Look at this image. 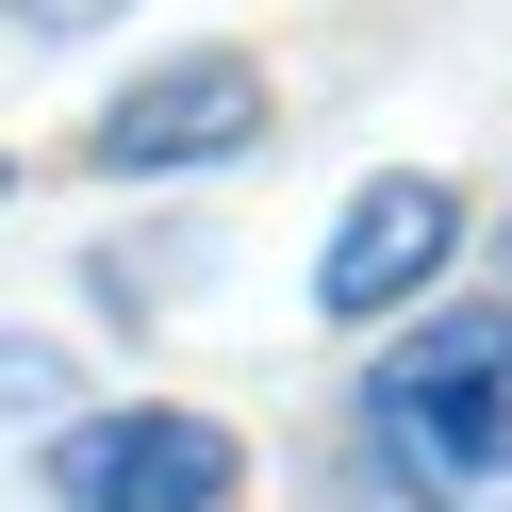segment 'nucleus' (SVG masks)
Masks as SVG:
<instances>
[{"mask_svg": "<svg viewBox=\"0 0 512 512\" xmlns=\"http://www.w3.org/2000/svg\"><path fill=\"white\" fill-rule=\"evenodd\" d=\"M364 430L413 479V512H512V298L413 314L364 364Z\"/></svg>", "mask_w": 512, "mask_h": 512, "instance_id": "nucleus-1", "label": "nucleus"}, {"mask_svg": "<svg viewBox=\"0 0 512 512\" xmlns=\"http://www.w3.org/2000/svg\"><path fill=\"white\" fill-rule=\"evenodd\" d=\"M232 496H248V446L199 397H116L50 430V512H232Z\"/></svg>", "mask_w": 512, "mask_h": 512, "instance_id": "nucleus-2", "label": "nucleus"}, {"mask_svg": "<svg viewBox=\"0 0 512 512\" xmlns=\"http://www.w3.org/2000/svg\"><path fill=\"white\" fill-rule=\"evenodd\" d=\"M446 248H463V182H430V166H380L364 199L331 215V248H314V314L380 331V314H413V298L446 281Z\"/></svg>", "mask_w": 512, "mask_h": 512, "instance_id": "nucleus-3", "label": "nucleus"}, {"mask_svg": "<svg viewBox=\"0 0 512 512\" xmlns=\"http://www.w3.org/2000/svg\"><path fill=\"white\" fill-rule=\"evenodd\" d=\"M248 133H265V67H248V50H182V67H149L83 149H100L116 182H166V166H215V149H248Z\"/></svg>", "mask_w": 512, "mask_h": 512, "instance_id": "nucleus-4", "label": "nucleus"}, {"mask_svg": "<svg viewBox=\"0 0 512 512\" xmlns=\"http://www.w3.org/2000/svg\"><path fill=\"white\" fill-rule=\"evenodd\" d=\"M17 34H100V17H133V0H0Z\"/></svg>", "mask_w": 512, "mask_h": 512, "instance_id": "nucleus-5", "label": "nucleus"}, {"mask_svg": "<svg viewBox=\"0 0 512 512\" xmlns=\"http://www.w3.org/2000/svg\"><path fill=\"white\" fill-rule=\"evenodd\" d=\"M0 199H17V166H0Z\"/></svg>", "mask_w": 512, "mask_h": 512, "instance_id": "nucleus-6", "label": "nucleus"}]
</instances>
